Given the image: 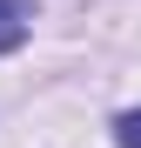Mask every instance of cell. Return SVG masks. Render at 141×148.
Here are the masks:
<instances>
[{
	"label": "cell",
	"mask_w": 141,
	"mask_h": 148,
	"mask_svg": "<svg viewBox=\"0 0 141 148\" xmlns=\"http://www.w3.org/2000/svg\"><path fill=\"white\" fill-rule=\"evenodd\" d=\"M20 40H27V14H20L14 0H0V54H14Z\"/></svg>",
	"instance_id": "1"
},
{
	"label": "cell",
	"mask_w": 141,
	"mask_h": 148,
	"mask_svg": "<svg viewBox=\"0 0 141 148\" xmlns=\"http://www.w3.org/2000/svg\"><path fill=\"white\" fill-rule=\"evenodd\" d=\"M114 141H121V148H141V108H134V114H121V121H114Z\"/></svg>",
	"instance_id": "2"
}]
</instances>
